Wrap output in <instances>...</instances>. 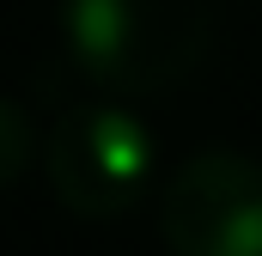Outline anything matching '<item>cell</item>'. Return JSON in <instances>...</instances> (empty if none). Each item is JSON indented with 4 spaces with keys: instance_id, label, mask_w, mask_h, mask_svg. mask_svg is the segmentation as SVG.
I'll use <instances>...</instances> for the list:
<instances>
[{
    "instance_id": "cell-3",
    "label": "cell",
    "mask_w": 262,
    "mask_h": 256,
    "mask_svg": "<svg viewBox=\"0 0 262 256\" xmlns=\"http://www.w3.org/2000/svg\"><path fill=\"white\" fill-rule=\"evenodd\" d=\"M171 256H262V165L244 153H195L159 201Z\"/></svg>"
},
{
    "instance_id": "cell-4",
    "label": "cell",
    "mask_w": 262,
    "mask_h": 256,
    "mask_svg": "<svg viewBox=\"0 0 262 256\" xmlns=\"http://www.w3.org/2000/svg\"><path fill=\"white\" fill-rule=\"evenodd\" d=\"M31 146H37L31 116H25L12 98H0V189L25 177V165H31Z\"/></svg>"
},
{
    "instance_id": "cell-1",
    "label": "cell",
    "mask_w": 262,
    "mask_h": 256,
    "mask_svg": "<svg viewBox=\"0 0 262 256\" xmlns=\"http://www.w3.org/2000/svg\"><path fill=\"white\" fill-rule=\"evenodd\" d=\"M61 37L85 79L110 92H171L207 55V0H61Z\"/></svg>"
},
{
    "instance_id": "cell-2",
    "label": "cell",
    "mask_w": 262,
    "mask_h": 256,
    "mask_svg": "<svg viewBox=\"0 0 262 256\" xmlns=\"http://www.w3.org/2000/svg\"><path fill=\"white\" fill-rule=\"evenodd\" d=\"M152 177V140L122 104H73L49 128V189L79 220L128 214Z\"/></svg>"
}]
</instances>
